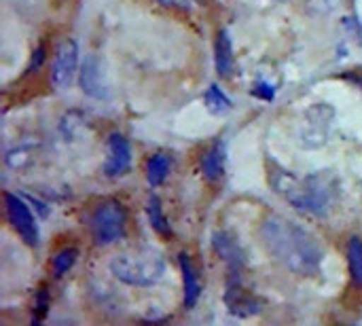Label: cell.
<instances>
[{"mask_svg": "<svg viewBox=\"0 0 362 326\" xmlns=\"http://www.w3.org/2000/svg\"><path fill=\"white\" fill-rule=\"evenodd\" d=\"M348 269L352 282L362 289V238H350L348 242Z\"/></svg>", "mask_w": 362, "mask_h": 326, "instance_id": "cell-18", "label": "cell"}, {"mask_svg": "<svg viewBox=\"0 0 362 326\" xmlns=\"http://www.w3.org/2000/svg\"><path fill=\"white\" fill-rule=\"evenodd\" d=\"M212 246H214V252L227 263L229 274H242V269H244V252H242L238 240L231 233H227V231L214 233Z\"/></svg>", "mask_w": 362, "mask_h": 326, "instance_id": "cell-11", "label": "cell"}, {"mask_svg": "<svg viewBox=\"0 0 362 326\" xmlns=\"http://www.w3.org/2000/svg\"><path fill=\"white\" fill-rule=\"evenodd\" d=\"M76 68H78V47L74 40L66 38L55 49V57H53V66H51L53 87L68 89L76 76Z\"/></svg>", "mask_w": 362, "mask_h": 326, "instance_id": "cell-6", "label": "cell"}, {"mask_svg": "<svg viewBox=\"0 0 362 326\" xmlns=\"http://www.w3.org/2000/svg\"><path fill=\"white\" fill-rule=\"evenodd\" d=\"M146 214H148V221L153 225V229L163 235V238H170L172 235V229H170V223L163 214V208H161V202L157 195H151L148 202H146Z\"/></svg>", "mask_w": 362, "mask_h": 326, "instance_id": "cell-16", "label": "cell"}, {"mask_svg": "<svg viewBox=\"0 0 362 326\" xmlns=\"http://www.w3.org/2000/svg\"><path fill=\"white\" fill-rule=\"evenodd\" d=\"M170 157L163 155V153H157V155H151L148 161H146V180L151 187H161L170 174Z\"/></svg>", "mask_w": 362, "mask_h": 326, "instance_id": "cell-15", "label": "cell"}, {"mask_svg": "<svg viewBox=\"0 0 362 326\" xmlns=\"http://www.w3.org/2000/svg\"><path fill=\"white\" fill-rule=\"evenodd\" d=\"M335 117V110L329 104H314L303 121V132H301V142L308 149H316L327 142L331 121Z\"/></svg>", "mask_w": 362, "mask_h": 326, "instance_id": "cell-7", "label": "cell"}, {"mask_svg": "<svg viewBox=\"0 0 362 326\" xmlns=\"http://www.w3.org/2000/svg\"><path fill=\"white\" fill-rule=\"evenodd\" d=\"M204 102H206V108L212 112V115H225L231 110V100L225 95V91L218 87V85H210L204 93Z\"/></svg>", "mask_w": 362, "mask_h": 326, "instance_id": "cell-19", "label": "cell"}, {"mask_svg": "<svg viewBox=\"0 0 362 326\" xmlns=\"http://www.w3.org/2000/svg\"><path fill=\"white\" fill-rule=\"evenodd\" d=\"M132 168V149L123 134H110L106 142V161H104V174L108 178H117L127 174Z\"/></svg>", "mask_w": 362, "mask_h": 326, "instance_id": "cell-9", "label": "cell"}, {"mask_svg": "<svg viewBox=\"0 0 362 326\" xmlns=\"http://www.w3.org/2000/svg\"><path fill=\"white\" fill-rule=\"evenodd\" d=\"M252 95H257V98H263L265 102H272V100L276 98V91H274V87H272L269 83H265V81H259V83L252 87Z\"/></svg>", "mask_w": 362, "mask_h": 326, "instance_id": "cell-20", "label": "cell"}, {"mask_svg": "<svg viewBox=\"0 0 362 326\" xmlns=\"http://www.w3.org/2000/svg\"><path fill=\"white\" fill-rule=\"evenodd\" d=\"M155 2H159L161 6H168V8H180V11L187 8L185 0H155Z\"/></svg>", "mask_w": 362, "mask_h": 326, "instance_id": "cell-23", "label": "cell"}, {"mask_svg": "<svg viewBox=\"0 0 362 326\" xmlns=\"http://www.w3.org/2000/svg\"><path fill=\"white\" fill-rule=\"evenodd\" d=\"M4 208H6V219H8L11 227L15 229V233L28 246H36L38 244V225H36L34 214L30 212L28 204L13 193H4Z\"/></svg>", "mask_w": 362, "mask_h": 326, "instance_id": "cell-5", "label": "cell"}, {"mask_svg": "<svg viewBox=\"0 0 362 326\" xmlns=\"http://www.w3.org/2000/svg\"><path fill=\"white\" fill-rule=\"evenodd\" d=\"M225 303L233 316L248 318L261 312L259 299L248 293L242 284V274H229L227 276V291H225Z\"/></svg>", "mask_w": 362, "mask_h": 326, "instance_id": "cell-8", "label": "cell"}, {"mask_svg": "<svg viewBox=\"0 0 362 326\" xmlns=\"http://www.w3.org/2000/svg\"><path fill=\"white\" fill-rule=\"evenodd\" d=\"M259 233L265 250L295 276L312 278L320 272L322 248L318 240L299 223L274 214L261 223Z\"/></svg>", "mask_w": 362, "mask_h": 326, "instance_id": "cell-1", "label": "cell"}, {"mask_svg": "<svg viewBox=\"0 0 362 326\" xmlns=\"http://www.w3.org/2000/svg\"><path fill=\"white\" fill-rule=\"evenodd\" d=\"M225 144L221 140H216L208 151H204L199 165H202V174L206 176V180L216 182L223 178L225 174Z\"/></svg>", "mask_w": 362, "mask_h": 326, "instance_id": "cell-12", "label": "cell"}, {"mask_svg": "<svg viewBox=\"0 0 362 326\" xmlns=\"http://www.w3.org/2000/svg\"><path fill=\"white\" fill-rule=\"evenodd\" d=\"M269 185L295 210L318 219H325L335 208L341 195V182L329 170L312 172L305 178H297L293 172L274 165L269 170Z\"/></svg>", "mask_w": 362, "mask_h": 326, "instance_id": "cell-2", "label": "cell"}, {"mask_svg": "<svg viewBox=\"0 0 362 326\" xmlns=\"http://www.w3.org/2000/svg\"><path fill=\"white\" fill-rule=\"evenodd\" d=\"M110 272L127 286H155L165 274V259L153 248H134L117 255L110 261Z\"/></svg>", "mask_w": 362, "mask_h": 326, "instance_id": "cell-3", "label": "cell"}, {"mask_svg": "<svg viewBox=\"0 0 362 326\" xmlns=\"http://www.w3.org/2000/svg\"><path fill=\"white\" fill-rule=\"evenodd\" d=\"M47 308H49V293H47V289L42 286V289L38 291V295H36V312H38V318H36V322H38L40 318H45V314H47Z\"/></svg>", "mask_w": 362, "mask_h": 326, "instance_id": "cell-22", "label": "cell"}, {"mask_svg": "<svg viewBox=\"0 0 362 326\" xmlns=\"http://www.w3.org/2000/svg\"><path fill=\"white\" fill-rule=\"evenodd\" d=\"M180 272H182V284H185V308L191 310L199 301L202 284H199L197 269H195V265H193L189 255H180Z\"/></svg>", "mask_w": 362, "mask_h": 326, "instance_id": "cell-13", "label": "cell"}, {"mask_svg": "<svg viewBox=\"0 0 362 326\" xmlns=\"http://www.w3.org/2000/svg\"><path fill=\"white\" fill-rule=\"evenodd\" d=\"M214 64H216V72L221 78H229L233 74V47H231V38L227 34V30H218L216 32V42H214Z\"/></svg>", "mask_w": 362, "mask_h": 326, "instance_id": "cell-14", "label": "cell"}, {"mask_svg": "<svg viewBox=\"0 0 362 326\" xmlns=\"http://www.w3.org/2000/svg\"><path fill=\"white\" fill-rule=\"evenodd\" d=\"M91 235L98 246H110L123 240L127 229V212L119 202H102L91 214Z\"/></svg>", "mask_w": 362, "mask_h": 326, "instance_id": "cell-4", "label": "cell"}, {"mask_svg": "<svg viewBox=\"0 0 362 326\" xmlns=\"http://www.w3.org/2000/svg\"><path fill=\"white\" fill-rule=\"evenodd\" d=\"M45 53H47V49H45V45H40V47L32 53V59H30V66L25 68V74H32V72H36V70L40 68V64L45 62Z\"/></svg>", "mask_w": 362, "mask_h": 326, "instance_id": "cell-21", "label": "cell"}, {"mask_svg": "<svg viewBox=\"0 0 362 326\" xmlns=\"http://www.w3.org/2000/svg\"><path fill=\"white\" fill-rule=\"evenodd\" d=\"M81 87L87 95L102 100L108 98V85L102 72V64L95 55H87L81 68Z\"/></svg>", "mask_w": 362, "mask_h": 326, "instance_id": "cell-10", "label": "cell"}, {"mask_svg": "<svg viewBox=\"0 0 362 326\" xmlns=\"http://www.w3.org/2000/svg\"><path fill=\"white\" fill-rule=\"evenodd\" d=\"M76 259H78V250H76L74 246L62 248V250L51 259V276H53L55 280L64 278V276L74 267Z\"/></svg>", "mask_w": 362, "mask_h": 326, "instance_id": "cell-17", "label": "cell"}, {"mask_svg": "<svg viewBox=\"0 0 362 326\" xmlns=\"http://www.w3.org/2000/svg\"><path fill=\"white\" fill-rule=\"evenodd\" d=\"M197 2H206V0H197Z\"/></svg>", "mask_w": 362, "mask_h": 326, "instance_id": "cell-24", "label": "cell"}]
</instances>
